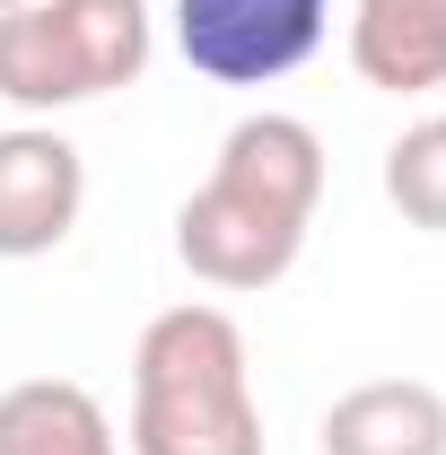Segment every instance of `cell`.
Returning <instances> with one entry per match:
<instances>
[{
    "label": "cell",
    "instance_id": "cell-1",
    "mask_svg": "<svg viewBox=\"0 0 446 455\" xmlns=\"http://www.w3.org/2000/svg\"><path fill=\"white\" fill-rule=\"evenodd\" d=\"M315 202H324V140H315V123L245 114V123H227L211 175L184 193L175 254H184L193 281L227 289V298H254V289L298 272Z\"/></svg>",
    "mask_w": 446,
    "mask_h": 455
},
{
    "label": "cell",
    "instance_id": "cell-10",
    "mask_svg": "<svg viewBox=\"0 0 446 455\" xmlns=\"http://www.w3.org/2000/svg\"><path fill=\"white\" fill-rule=\"evenodd\" d=\"M9 9H27V0H0V18H9Z\"/></svg>",
    "mask_w": 446,
    "mask_h": 455
},
{
    "label": "cell",
    "instance_id": "cell-3",
    "mask_svg": "<svg viewBox=\"0 0 446 455\" xmlns=\"http://www.w3.org/2000/svg\"><path fill=\"white\" fill-rule=\"evenodd\" d=\"M158 53L149 0H27L0 18V97L18 114L97 106Z\"/></svg>",
    "mask_w": 446,
    "mask_h": 455
},
{
    "label": "cell",
    "instance_id": "cell-9",
    "mask_svg": "<svg viewBox=\"0 0 446 455\" xmlns=\"http://www.w3.org/2000/svg\"><path fill=\"white\" fill-rule=\"evenodd\" d=\"M386 202L420 228V236H446V114L411 123L386 149Z\"/></svg>",
    "mask_w": 446,
    "mask_h": 455
},
{
    "label": "cell",
    "instance_id": "cell-5",
    "mask_svg": "<svg viewBox=\"0 0 446 455\" xmlns=\"http://www.w3.org/2000/svg\"><path fill=\"white\" fill-rule=\"evenodd\" d=\"M88 211V158L53 123H9L0 132V263H36L70 245Z\"/></svg>",
    "mask_w": 446,
    "mask_h": 455
},
{
    "label": "cell",
    "instance_id": "cell-2",
    "mask_svg": "<svg viewBox=\"0 0 446 455\" xmlns=\"http://www.w3.org/2000/svg\"><path fill=\"white\" fill-rule=\"evenodd\" d=\"M131 455H263V403H254V350L245 324L184 298L149 315L131 341Z\"/></svg>",
    "mask_w": 446,
    "mask_h": 455
},
{
    "label": "cell",
    "instance_id": "cell-4",
    "mask_svg": "<svg viewBox=\"0 0 446 455\" xmlns=\"http://www.w3.org/2000/svg\"><path fill=\"white\" fill-rule=\"evenodd\" d=\"M333 0H175V53L211 88H272L324 53Z\"/></svg>",
    "mask_w": 446,
    "mask_h": 455
},
{
    "label": "cell",
    "instance_id": "cell-8",
    "mask_svg": "<svg viewBox=\"0 0 446 455\" xmlns=\"http://www.w3.org/2000/svg\"><path fill=\"white\" fill-rule=\"evenodd\" d=\"M0 455H123V438L79 377H18L0 395Z\"/></svg>",
    "mask_w": 446,
    "mask_h": 455
},
{
    "label": "cell",
    "instance_id": "cell-6",
    "mask_svg": "<svg viewBox=\"0 0 446 455\" xmlns=\"http://www.w3.org/2000/svg\"><path fill=\"white\" fill-rule=\"evenodd\" d=\"M350 70L386 97L446 88V0H350Z\"/></svg>",
    "mask_w": 446,
    "mask_h": 455
},
{
    "label": "cell",
    "instance_id": "cell-7",
    "mask_svg": "<svg viewBox=\"0 0 446 455\" xmlns=\"http://www.w3.org/2000/svg\"><path fill=\"white\" fill-rule=\"evenodd\" d=\"M324 455H446V395L420 377H368L324 411Z\"/></svg>",
    "mask_w": 446,
    "mask_h": 455
}]
</instances>
